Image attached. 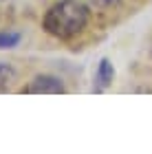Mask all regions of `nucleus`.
Returning a JSON list of instances; mask_svg holds the SVG:
<instances>
[{
    "mask_svg": "<svg viewBox=\"0 0 152 154\" xmlns=\"http://www.w3.org/2000/svg\"><path fill=\"white\" fill-rule=\"evenodd\" d=\"M88 7L82 0H60L42 20V29L57 40H71L86 26Z\"/></svg>",
    "mask_w": 152,
    "mask_h": 154,
    "instance_id": "obj_1",
    "label": "nucleus"
},
{
    "mask_svg": "<svg viewBox=\"0 0 152 154\" xmlns=\"http://www.w3.org/2000/svg\"><path fill=\"white\" fill-rule=\"evenodd\" d=\"M22 93H26V95H62V93H66V88L62 84V79L55 75H38L22 88Z\"/></svg>",
    "mask_w": 152,
    "mask_h": 154,
    "instance_id": "obj_2",
    "label": "nucleus"
},
{
    "mask_svg": "<svg viewBox=\"0 0 152 154\" xmlns=\"http://www.w3.org/2000/svg\"><path fill=\"white\" fill-rule=\"evenodd\" d=\"M115 79V68L110 64L108 57H101L99 64H97V71H95V90L101 93V90H106L110 84Z\"/></svg>",
    "mask_w": 152,
    "mask_h": 154,
    "instance_id": "obj_3",
    "label": "nucleus"
},
{
    "mask_svg": "<svg viewBox=\"0 0 152 154\" xmlns=\"http://www.w3.org/2000/svg\"><path fill=\"white\" fill-rule=\"evenodd\" d=\"M13 79H16V71H13V66L2 64V62H0V93L9 88Z\"/></svg>",
    "mask_w": 152,
    "mask_h": 154,
    "instance_id": "obj_4",
    "label": "nucleus"
},
{
    "mask_svg": "<svg viewBox=\"0 0 152 154\" xmlns=\"http://www.w3.org/2000/svg\"><path fill=\"white\" fill-rule=\"evenodd\" d=\"M20 44L18 31H0V48H13Z\"/></svg>",
    "mask_w": 152,
    "mask_h": 154,
    "instance_id": "obj_5",
    "label": "nucleus"
}]
</instances>
